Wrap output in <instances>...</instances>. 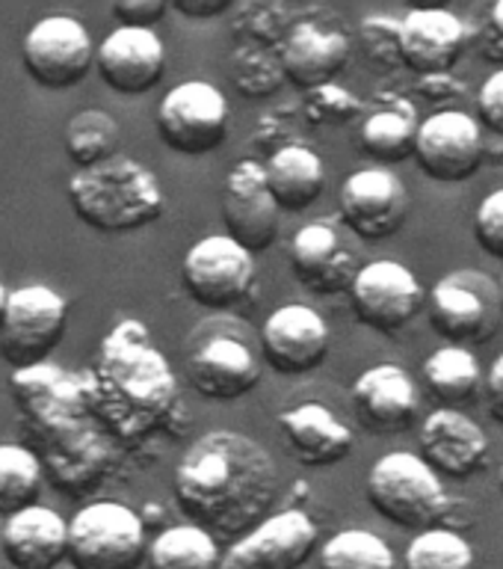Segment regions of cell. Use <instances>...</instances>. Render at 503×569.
Instances as JSON below:
<instances>
[{
  "mask_svg": "<svg viewBox=\"0 0 503 569\" xmlns=\"http://www.w3.org/2000/svg\"><path fill=\"white\" fill-rule=\"evenodd\" d=\"M190 525L238 537L266 519L279 496V469L264 445L234 430H213L190 445L172 478Z\"/></svg>",
  "mask_w": 503,
  "mask_h": 569,
  "instance_id": "cell-1",
  "label": "cell"
},
{
  "mask_svg": "<svg viewBox=\"0 0 503 569\" xmlns=\"http://www.w3.org/2000/svg\"><path fill=\"white\" fill-rule=\"evenodd\" d=\"M83 398L95 421L119 439H140L172 416L175 371L140 320H122L110 329L95 368L83 380Z\"/></svg>",
  "mask_w": 503,
  "mask_h": 569,
  "instance_id": "cell-2",
  "label": "cell"
},
{
  "mask_svg": "<svg viewBox=\"0 0 503 569\" xmlns=\"http://www.w3.org/2000/svg\"><path fill=\"white\" fill-rule=\"evenodd\" d=\"M69 202L89 229L124 234L163 213V187L145 163L113 154L69 178Z\"/></svg>",
  "mask_w": 503,
  "mask_h": 569,
  "instance_id": "cell-3",
  "label": "cell"
},
{
  "mask_svg": "<svg viewBox=\"0 0 503 569\" xmlns=\"http://www.w3.org/2000/svg\"><path fill=\"white\" fill-rule=\"evenodd\" d=\"M368 501L385 522L406 531L444 528L451 519V496L442 478L418 453L394 451L373 462L364 483Z\"/></svg>",
  "mask_w": 503,
  "mask_h": 569,
  "instance_id": "cell-4",
  "label": "cell"
},
{
  "mask_svg": "<svg viewBox=\"0 0 503 569\" xmlns=\"http://www.w3.org/2000/svg\"><path fill=\"white\" fill-rule=\"evenodd\" d=\"M184 371L202 398L238 400L261 382L264 359L261 347L249 341L247 327H217V320H211L195 329Z\"/></svg>",
  "mask_w": 503,
  "mask_h": 569,
  "instance_id": "cell-5",
  "label": "cell"
},
{
  "mask_svg": "<svg viewBox=\"0 0 503 569\" xmlns=\"http://www.w3.org/2000/svg\"><path fill=\"white\" fill-rule=\"evenodd\" d=\"M145 549V522L115 501L80 507L69 522L66 558L74 569H140Z\"/></svg>",
  "mask_w": 503,
  "mask_h": 569,
  "instance_id": "cell-6",
  "label": "cell"
},
{
  "mask_svg": "<svg viewBox=\"0 0 503 569\" xmlns=\"http://www.w3.org/2000/svg\"><path fill=\"white\" fill-rule=\"evenodd\" d=\"M69 323V302L48 284H21L9 291L0 327V353L16 371L36 368L62 341Z\"/></svg>",
  "mask_w": 503,
  "mask_h": 569,
  "instance_id": "cell-7",
  "label": "cell"
},
{
  "mask_svg": "<svg viewBox=\"0 0 503 569\" xmlns=\"http://www.w3.org/2000/svg\"><path fill=\"white\" fill-rule=\"evenodd\" d=\"M430 323L453 347L483 345L497 332V284L477 270H460L435 282L426 302Z\"/></svg>",
  "mask_w": 503,
  "mask_h": 569,
  "instance_id": "cell-8",
  "label": "cell"
},
{
  "mask_svg": "<svg viewBox=\"0 0 503 569\" xmlns=\"http://www.w3.org/2000/svg\"><path fill=\"white\" fill-rule=\"evenodd\" d=\"M158 133L181 154H208L229 137V104L208 80H184L158 104Z\"/></svg>",
  "mask_w": 503,
  "mask_h": 569,
  "instance_id": "cell-9",
  "label": "cell"
},
{
  "mask_svg": "<svg viewBox=\"0 0 503 569\" xmlns=\"http://www.w3.org/2000/svg\"><path fill=\"white\" fill-rule=\"evenodd\" d=\"M21 62L39 87L69 89L95 66V44L78 18L44 16L27 30Z\"/></svg>",
  "mask_w": 503,
  "mask_h": 569,
  "instance_id": "cell-10",
  "label": "cell"
},
{
  "mask_svg": "<svg viewBox=\"0 0 503 569\" xmlns=\"http://www.w3.org/2000/svg\"><path fill=\"white\" fill-rule=\"evenodd\" d=\"M187 293L204 309H231L255 284V256L229 234H211L187 249L181 261Z\"/></svg>",
  "mask_w": 503,
  "mask_h": 569,
  "instance_id": "cell-11",
  "label": "cell"
},
{
  "mask_svg": "<svg viewBox=\"0 0 503 569\" xmlns=\"http://www.w3.org/2000/svg\"><path fill=\"white\" fill-rule=\"evenodd\" d=\"M415 160L421 172L442 184L469 181L486 160L480 124L462 110H439L418 124Z\"/></svg>",
  "mask_w": 503,
  "mask_h": 569,
  "instance_id": "cell-12",
  "label": "cell"
},
{
  "mask_svg": "<svg viewBox=\"0 0 503 569\" xmlns=\"http://www.w3.org/2000/svg\"><path fill=\"white\" fill-rule=\"evenodd\" d=\"M350 300L359 323L394 336L424 309V288L400 261H371L350 284Z\"/></svg>",
  "mask_w": 503,
  "mask_h": 569,
  "instance_id": "cell-13",
  "label": "cell"
},
{
  "mask_svg": "<svg viewBox=\"0 0 503 569\" xmlns=\"http://www.w3.org/2000/svg\"><path fill=\"white\" fill-rule=\"evenodd\" d=\"M318 525L302 510L266 516L240 537L220 569H300L318 549Z\"/></svg>",
  "mask_w": 503,
  "mask_h": 569,
  "instance_id": "cell-14",
  "label": "cell"
},
{
  "mask_svg": "<svg viewBox=\"0 0 503 569\" xmlns=\"http://www.w3.org/2000/svg\"><path fill=\"white\" fill-rule=\"evenodd\" d=\"M222 220H225V234L252 256L273 247V240L279 238L282 211L266 187L264 163L238 160L229 169L222 184Z\"/></svg>",
  "mask_w": 503,
  "mask_h": 569,
  "instance_id": "cell-15",
  "label": "cell"
},
{
  "mask_svg": "<svg viewBox=\"0 0 503 569\" xmlns=\"http://www.w3.org/2000/svg\"><path fill=\"white\" fill-rule=\"evenodd\" d=\"M341 220L355 238L385 240L403 229L409 213V193L389 169H359L341 184Z\"/></svg>",
  "mask_w": 503,
  "mask_h": 569,
  "instance_id": "cell-16",
  "label": "cell"
},
{
  "mask_svg": "<svg viewBox=\"0 0 503 569\" xmlns=\"http://www.w3.org/2000/svg\"><path fill=\"white\" fill-rule=\"evenodd\" d=\"M329 345L332 336L326 320L302 302H288L275 309L261 329V359L273 371L288 377H300L320 368L326 362Z\"/></svg>",
  "mask_w": 503,
  "mask_h": 569,
  "instance_id": "cell-17",
  "label": "cell"
},
{
  "mask_svg": "<svg viewBox=\"0 0 503 569\" xmlns=\"http://www.w3.org/2000/svg\"><path fill=\"white\" fill-rule=\"evenodd\" d=\"M421 460L444 478L469 480L489 462V439L483 427L460 409H435L418 433Z\"/></svg>",
  "mask_w": 503,
  "mask_h": 569,
  "instance_id": "cell-18",
  "label": "cell"
},
{
  "mask_svg": "<svg viewBox=\"0 0 503 569\" xmlns=\"http://www.w3.org/2000/svg\"><path fill=\"white\" fill-rule=\"evenodd\" d=\"M350 398H353L355 418L368 433H406L415 425V382L400 365H373L362 371L350 389Z\"/></svg>",
  "mask_w": 503,
  "mask_h": 569,
  "instance_id": "cell-19",
  "label": "cell"
},
{
  "mask_svg": "<svg viewBox=\"0 0 503 569\" xmlns=\"http://www.w3.org/2000/svg\"><path fill=\"white\" fill-rule=\"evenodd\" d=\"M98 74L122 96H142L160 83L167 69V48L154 30L119 27L95 48Z\"/></svg>",
  "mask_w": 503,
  "mask_h": 569,
  "instance_id": "cell-20",
  "label": "cell"
},
{
  "mask_svg": "<svg viewBox=\"0 0 503 569\" xmlns=\"http://www.w3.org/2000/svg\"><path fill=\"white\" fill-rule=\"evenodd\" d=\"M469 48V27L447 9H412L400 21V60L418 78L447 74Z\"/></svg>",
  "mask_w": 503,
  "mask_h": 569,
  "instance_id": "cell-21",
  "label": "cell"
},
{
  "mask_svg": "<svg viewBox=\"0 0 503 569\" xmlns=\"http://www.w3.org/2000/svg\"><path fill=\"white\" fill-rule=\"evenodd\" d=\"M279 66L284 80L300 89H318L335 83V74L350 62V39L338 27L300 21L293 24L279 48Z\"/></svg>",
  "mask_w": 503,
  "mask_h": 569,
  "instance_id": "cell-22",
  "label": "cell"
},
{
  "mask_svg": "<svg viewBox=\"0 0 503 569\" xmlns=\"http://www.w3.org/2000/svg\"><path fill=\"white\" fill-rule=\"evenodd\" d=\"M291 267L311 293H344L359 276V258L346 240L326 222L302 226L291 240Z\"/></svg>",
  "mask_w": 503,
  "mask_h": 569,
  "instance_id": "cell-23",
  "label": "cell"
},
{
  "mask_svg": "<svg viewBox=\"0 0 503 569\" xmlns=\"http://www.w3.org/2000/svg\"><path fill=\"white\" fill-rule=\"evenodd\" d=\"M279 427L293 460L309 469L346 460L355 445L353 430L318 400H305L300 407L279 412Z\"/></svg>",
  "mask_w": 503,
  "mask_h": 569,
  "instance_id": "cell-24",
  "label": "cell"
},
{
  "mask_svg": "<svg viewBox=\"0 0 503 569\" xmlns=\"http://www.w3.org/2000/svg\"><path fill=\"white\" fill-rule=\"evenodd\" d=\"M69 522L42 505L7 516L0 531V551L12 569H57L66 560Z\"/></svg>",
  "mask_w": 503,
  "mask_h": 569,
  "instance_id": "cell-25",
  "label": "cell"
},
{
  "mask_svg": "<svg viewBox=\"0 0 503 569\" xmlns=\"http://www.w3.org/2000/svg\"><path fill=\"white\" fill-rule=\"evenodd\" d=\"M264 178L279 211L300 213L318 202L326 187V169L309 146H284L264 163Z\"/></svg>",
  "mask_w": 503,
  "mask_h": 569,
  "instance_id": "cell-26",
  "label": "cell"
},
{
  "mask_svg": "<svg viewBox=\"0 0 503 569\" xmlns=\"http://www.w3.org/2000/svg\"><path fill=\"white\" fill-rule=\"evenodd\" d=\"M415 137V110L409 101H394V104L373 110L359 131L362 151L376 163H400V160L412 158Z\"/></svg>",
  "mask_w": 503,
  "mask_h": 569,
  "instance_id": "cell-27",
  "label": "cell"
},
{
  "mask_svg": "<svg viewBox=\"0 0 503 569\" xmlns=\"http://www.w3.org/2000/svg\"><path fill=\"white\" fill-rule=\"evenodd\" d=\"M222 555L213 533L195 525L160 531L145 549V569H220Z\"/></svg>",
  "mask_w": 503,
  "mask_h": 569,
  "instance_id": "cell-28",
  "label": "cell"
},
{
  "mask_svg": "<svg viewBox=\"0 0 503 569\" xmlns=\"http://www.w3.org/2000/svg\"><path fill=\"white\" fill-rule=\"evenodd\" d=\"M426 389L442 400L444 409H456L471 403L480 389V365L469 347H439L424 362Z\"/></svg>",
  "mask_w": 503,
  "mask_h": 569,
  "instance_id": "cell-29",
  "label": "cell"
},
{
  "mask_svg": "<svg viewBox=\"0 0 503 569\" xmlns=\"http://www.w3.org/2000/svg\"><path fill=\"white\" fill-rule=\"evenodd\" d=\"M42 462L24 445H0V516H12L33 507L42 492Z\"/></svg>",
  "mask_w": 503,
  "mask_h": 569,
  "instance_id": "cell-30",
  "label": "cell"
},
{
  "mask_svg": "<svg viewBox=\"0 0 503 569\" xmlns=\"http://www.w3.org/2000/svg\"><path fill=\"white\" fill-rule=\"evenodd\" d=\"M318 569H398V558L382 537L350 528L320 546Z\"/></svg>",
  "mask_w": 503,
  "mask_h": 569,
  "instance_id": "cell-31",
  "label": "cell"
},
{
  "mask_svg": "<svg viewBox=\"0 0 503 569\" xmlns=\"http://www.w3.org/2000/svg\"><path fill=\"white\" fill-rule=\"evenodd\" d=\"M115 142H119V124L104 110H80L66 124V154L80 169L113 158Z\"/></svg>",
  "mask_w": 503,
  "mask_h": 569,
  "instance_id": "cell-32",
  "label": "cell"
},
{
  "mask_svg": "<svg viewBox=\"0 0 503 569\" xmlns=\"http://www.w3.org/2000/svg\"><path fill=\"white\" fill-rule=\"evenodd\" d=\"M403 569H477V560L465 537L451 528H430L409 542Z\"/></svg>",
  "mask_w": 503,
  "mask_h": 569,
  "instance_id": "cell-33",
  "label": "cell"
},
{
  "mask_svg": "<svg viewBox=\"0 0 503 569\" xmlns=\"http://www.w3.org/2000/svg\"><path fill=\"white\" fill-rule=\"evenodd\" d=\"M305 119L311 124H346L362 113V98L353 96L350 89L326 83V87L309 89V96L302 101Z\"/></svg>",
  "mask_w": 503,
  "mask_h": 569,
  "instance_id": "cell-34",
  "label": "cell"
},
{
  "mask_svg": "<svg viewBox=\"0 0 503 569\" xmlns=\"http://www.w3.org/2000/svg\"><path fill=\"white\" fill-rule=\"evenodd\" d=\"M234 83L247 98H261L270 96L284 83L282 66H279V57H270L266 51H252L240 57V66L234 71Z\"/></svg>",
  "mask_w": 503,
  "mask_h": 569,
  "instance_id": "cell-35",
  "label": "cell"
},
{
  "mask_svg": "<svg viewBox=\"0 0 503 569\" xmlns=\"http://www.w3.org/2000/svg\"><path fill=\"white\" fill-rule=\"evenodd\" d=\"M362 42L371 60L382 62V66H403V60H400V21H394V18H364Z\"/></svg>",
  "mask_w": 503,
  "mask_h": 569,
  "instance_id": "cell-36",
  "label": "cell"
},
{
  "mask_svg": "<svg viewBox=\"0 0 503 569\" xmlns=\"http://www.w3.org/2000/svg\"><path fill=\"white\" fill-rule=\"evenodd\" d=\"M474 238L486 256L503 261V187L480 202L474 213Z\"/></svg>",
  "mask_w": 503,
  "mask_h": 569,
  "instance_id": "cell-37",
  "label": "cell"
},
{
  "mask_svg": "<svg viewBox=\"0 0 503 569\" xmlns=\"http://www.w3.org/2000/svg\"><path fill=\"white\" fill-rule=\"evenodd\" d=\"M167 12V0H122L113 7L115 21L122 27H133V30H151V24H158Z\"/></svg>",
  "mask_w": 503,
  "mask_h": 569,
  "instance_id": "cell-38",
  "label": "cell"
},
{
  "mask_svg": "<svg viewBox=\"0 0 503 569\" xmlns=\"http://www.w3.org/2000/svg\"><path fill=\"white\" fill-rule=\"evenodd\" d=\"M477 113L489 131L503 137V69L483 80L477 92Z\"/></svg>",
  "mask_w": 503,
  "mask_h": 569,
  "instance_id": "cell-39",
  "label": "cell"
},
{
  "mask_svg": "<svg viewBox=\"0 0 503 569\" xmlns=\"http://www.w3.org/2000/svg\"><path fill=\"white\" fill-rule=\"evenodd\" d=\"M483 60L503 69V0L492 3L486 12V27H483V44H480Z\"/></svg>",
  "mask_w": 503,
  "mask_h": 569,
  "instance_id": "cell-40",
  "label": "cell"
},
{
  "mask_svg": "<svg viewBox=\"0 0 503 569\" xmlns=\"http://www.w3.org/2000/svg\"><path fill=\"white\" fill-rule=\"evenodd\" d=\"M418 92L426 101H433V104H444V101L465 96V83L453 71H447V74H426V78H418Z\"/></svg>",
  "mask_w": 503,
  "mask_h": 569,
  "instance_id": "cell-41",
  "label": "cell"
},
{
  "mask_svg": "<svg viewBox=\"0 0 503 569\" xmlns=\"http://www.w3.org/2000/svg\"><path fill=\"white\" fill-rule=\"evenodd\" d=\"M169 9H175L187 18H217L222 16L225 9H231V0H172Z\"/></svg>",
  "mask_w": 503,
  "mask_h": 569,
  "instance_id": "cell-42",
  "label": "cell"
},
{
  "mask_svg": "<svg viewBox=\"0 0 503 569\" xmlns=\"http://www.w3.org/2000/svg\"><path fill=\"white\" fill-rule=\"evenodd\" d=\"M486 403H489V416L495 418L497 425H503V353L497 356L495 365H492V371H489Z\"/></svg>",
  "mask_w": 503,
  "mask_h": 569,
  "instance_id": "cell-43",
  "label": "cell"
},
{
  "mask_svg": "<svg viewBox=\"0 0 503 569\" xmlns=\"http://www.w3.org/2000/svg\"><path fill=\"white\" fill-rule=\"evenodd\" d=\"M7 300H9L7 284L0 282V327H3V315H7Z\"/></svg>",
  "mask_w": 503,
  "mask_h": 569,
  "instance_id": "cell-44",
  "label": "cell"
},
{
  "mask_svg": "<svg viewBox=\"0 0 503 569\" xmlns=\"http://www.w3.org/2000/svg\"><path fill=\"white\" fill-rule=\"evenodd\" d=\"M497 306H501V318H503V276H501V282H497Z\"/></svg>",
  "mask_w": 503,
  "mask_h": 569,
  "instance_id": "cell-45",
  "label": "cell"
},
{
  "mask_svg": "<svg viewBox=\"0 0 503 569\" xmlns=\"http://www.w3.org/2000/svg\"><path fill=\"white\" fill-rule=\"evenodd\" d=\"M497 487H501V492H503V466H501V471H497Z\"/></svg>",
  "mask_w": 503,
  "mask_h": 569,
  "instance_id": "cell-46",
  "label": "cell"
}]
</instances>
